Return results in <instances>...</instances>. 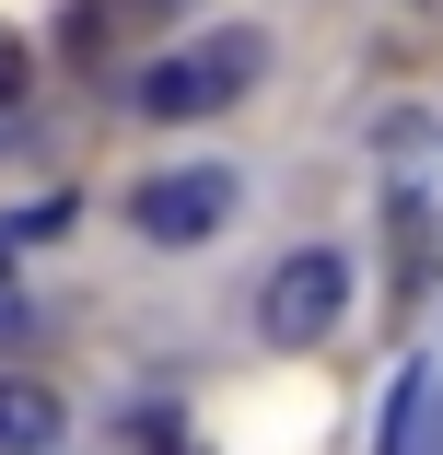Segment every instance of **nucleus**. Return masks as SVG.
Masks as SVG:
<instances>
[{"label":"nucleus","mask_w":443,"mask_h":455,"mask_svg":"<svg viewBox=\"0 0 443 455\" xmlns=\"http://www.w3.org/2000/svg\"><path fill=\"white\" fill-rule=\"evenodd\" d=\"M257 59H269V36H245V24H222V36H199V47H175V59H152L140 70V106L152 117H222L245 82H257Z\"/></svg>","instance_id":"obj_1"},{"label":"nucleus","mask_w":443,"mask_h":455,"mask_svg":"<svg viewBox=\"0 0 443 455\" xmlns=\"http://www.w3.org/2000/svg\"><path fill=\"white\" fill-rule=\"evenodd\" d=\"M338 315H350V257L338 245H292L269 268V292H257V327H269L281 350H315Z\"/></svg>","instance_id":"obj_2"},{"label":"nucleus","mask_w":443,"mask_h":455,"mask_svg":"<svg viewBox=\"0 0 443 455\" xmlns=\"http://www.w3.org/2000/svg\"><path fill=\"white\" fill-rule=\"evenodd\" d=\"M129 222H140L152 245H210V234L233 222V175H222V164H187V175H152V188L129 199Z\"/></svg>","instance_id":"obj_3"},{"label":"nucleus","mask_w":443,"mask_h":455,"mask_svg":"<svg viewBox=\"0 0 443 455\" xmlns=\"http://www.w3.org/2000/svg\"><path fill=\"white\" fill-rule=\"evenodd\" d=\"M163 12V0H70V12H59V47L82 59V70H106L117 47H129V24H152Z\"/></svg>","instance_id":"obj_4"},{"label":"nucleus","mask_w":443,"mask_h":455,"mask_svg":"<svg viewBox=\"0 0 443 455\" xmlns=\"http://www.w3.org/2000/svg\"><path fill=\"white\" fill-rule=\"evenodd\" d=\"M59 432H70L59 386H36V374H0V455H47Z\"/></svg>","instance_id":"obj_5"},{"label":"nucleus","mask_w":443,"mask_h":455,"mask_svg":"<svg viewBox=\"0 0 443 455\" xmlns=\"http://www.w3.org/2000/svg\"><path fill=\"white\" fill-rule=\"evenodd\" d=\"M385 455H443V374H397V397H385Z\"/></svg>","instance_id":"obj_6"},{"label":"nucleus","mask_w":443,"mask_h":455,"mask_svg":"<svg viewBox=\"0 0 443 455\" xmlns=\"http://www.w3.org/2000/svg\"><path fill=\"white\" fill-rule=\"evenodd\" d=\"M129 455H210V443L175 420V409H140V420H129Z\"/></svg>","instance_id":"obj_7"},{"label":"nucleus","mask_w":443,"mask_h":455,"mask_svg":"<svg viewBox=\"0 0 443 455\" xmlns=\"http://www.w3.org/2000/svg\"><path fill=\"white\" fill-rule=\"evenodd\" d=\"M24 82H36V59H24V36H0V129L24 117Z\"/></svg>","instance_id":"obj_8"},{"label":"nucleus","mask_w":443,"mask_h":455,"mask_svg":"<svg viewBox=\"0 0 443 455\" xmlns=\"http://www.w3.org/2000/svg\"><path fill=\"white\" fill-rule=\"evenodd\" d=\"M0 339H24V281H12V234H0Z\"/></svg>","instance_id":"obj_9"}]
</instances>
